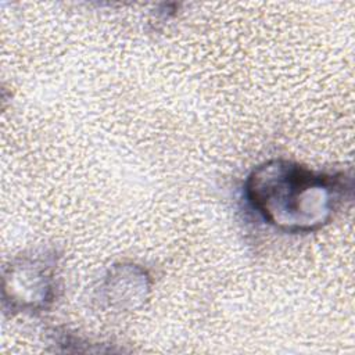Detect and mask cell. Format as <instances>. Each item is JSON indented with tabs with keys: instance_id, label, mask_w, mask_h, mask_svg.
<instances>
[{
	"instance_id": "cell-1",
	"label": "cell",
	"mask_w": 355,
	"mask_h": 355,
	"mask_svg": "<svg viewBox=\"0 0 355 355\" xmlns=\"http://www.w3.org/2000/svg\"><path fill=\"white\" fill-rule=\"evenodd\" d=\"M344 178L343 173L315 172L294 161L275 158L250 172L244 196L270 226L286 233H308L331 220L349 189Z\"/></svg>"
},
{
	"instance_id": "cell-2",
	"label": "cell",
	"mask_w": 355,
	"mask_h": 355,
	"mask_svg": "<svg viewBox=\"0 0 355 355\" xmlns=\"http://www.w3.org/2000/svg\"><path fill=\"white\" fill-rule=\"evenodd\" d=\"M57 257L53 250H35L17 257L4 270L3 301L11 312H40L57 290Z\"/></svg>"
},
{
	"instance_id": "cell-3",
	"label": "cell",
	"mask_w": 355,
	"mask_h": 355,
	"mask_svg": "<svg viewBox=\"0 0 355 355\" xmlns=\"http://www.w3.org/2000/svg\"><path fill=\"white\" fill-rule=\"evenodd\" d=\"M150 291V276L135 263L114 265L105 275L100 295L107 306L128 311L140 306Z\"/></svg>"
}]
</instances>
